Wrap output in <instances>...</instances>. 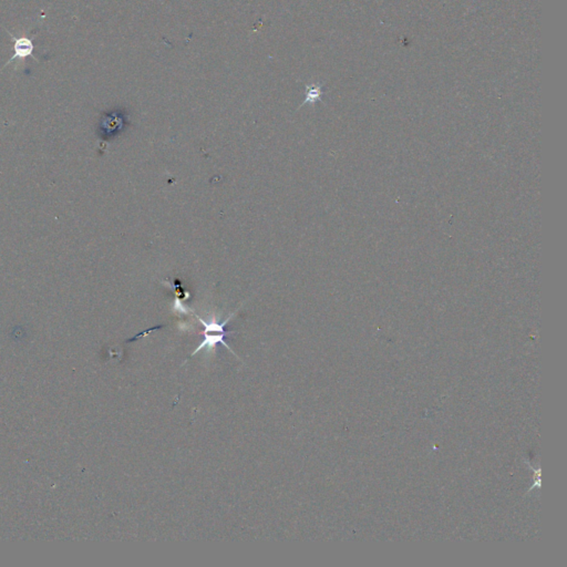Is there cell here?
Listing matches in <instances>:
<instances>
[{
	"label": "cell",
	"instance_id": "obj_2",
	"mask_svg": "<svg viewBox=\"0 0 567 567\" xmlns=\"http://www.w3.org/2000/svg\"><path fill=\"white\" fill-rule=\"evenodd\" d=\"M8 35L10 36L11 39L15 41V44H14V56L8 60L7 65H9V63H11V61H14L15 59H24L27 58V57H33L34 59H37L36 56L34 55L35 46L29 38L15 37L12 36L9 31H8Z\"/></svg>",
	"mask_w": 567,
	"mask_h": 567
},
{
	"label": "cell",
	"instance_id": "obj_3",
	"mask_svg": "<svg viewBox=\"0 0 567 567\" xmlns=\"http://www.w3.org/2000/svg\"><path fill=\"white\" fill-rule=\"evenodd\" d=\"M321 94V87L319 85L307 86V92H306V99L303 105L306 103H314V102L320 100Z\"/></svg>",
	"mask_w": 567,
	"mask_h": 567
},
{
	"label": "cell",
	"instance_id": "obj_1",
	"mask_svg": "<svg viewBox=\"0 0 567 567\" xmlns=\"http://www.w3.org/2000/svg\"><path fill=\"white\" fill-rule=\"evenodd\" d=\"M195 316H196L197 319H199V321L203 325V326L205 327V330H204V340L202 341L201 345L195 349V352L192 354V356L196 355L197 353L200 352V350H202L204 348L212 349L216 345H218V343H222L223 346L226 347L228 350H231V352L233 353V350L231 349V347H229L227 345V342L224 340V338L228 334H233V331H226L224 329V327L228 323V321L231 320L232 318L235 316V313L229 315L227 319L225 321H223L222 323H220L218 320H216L215 317H213L211 320L205 321L200 316H197V315H195Z\"/></svg>",
	"mask_w": 567,
	"mask_h": 567
},
{
	"label": "cell",
	"instance_id": "obj_4",
	"mask_svg": "<svg viewBox=\"0 0 567 567\" xmlns=\"http://www.w3.org/2000/svg\"><path fill=\"white\" fill-rule=\"evenodd\" d=\"M173 309L175 311H178V313H182V314H187V313H190V311H192L188 307H186V306L184 305L183 303H181V301L177 297L174 299Z\"/></svg>",
	"mask_w": 567,
	"mask_h": 567
}]
</instances>
